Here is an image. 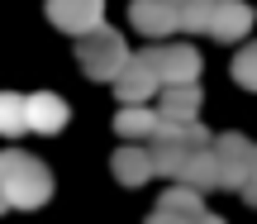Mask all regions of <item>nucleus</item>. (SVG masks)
Segmentation results:
<instances>
[{
	"label": "nucleus",
	"instance_id": "obj_17",
	"mask_svg": "<svg viewBox=\"0 0 257 224\" xmlns=\"http://www.w3.org/2000/svg\"><path fill=\"white\" fill-rule=\"evenodd\" d=\"M238 196L248 200V205H257V158H252V177H248V186H243Z\"/></svg>",
	"mask_w": 257,
	"mask_h": 224
},
{
	"label": "nucleus",
	"instance_id": "obj_11",
	"mask_svg": "<svg viewBox=\"0 0 257 224\" xmlns=\"http://www.w3.org/2000/svg\"><path fill=\"white\" fill-rule=\"evenodd\" d=\"M153 129H157V110H148V105H124V110L114 115V134H119L124 143L153 139Z\"/></svg>",
	"mask_w": 257,
	"mask_h": 224
},
{
	"label": "nucleus",
	"instance_id": "obj_2",
	"mask_svg": "<svg viewBox=\"0 0 257 224\" xmlns=\"http://www.w3.org/2000/svg\"><path fill=\"white\" fill-rule=\"evenodd\" d=\"M76 62H81V72L91 76V81H114L119 67L128 62V48H124L119 29L100 24V29H91V34H81L76 38Z\"/></svg>",
	"mask_w": 257,
	"mask_h": 224
},
{
	"label": "nucleus",
	"instance_id": "obj_12",
	"mask_svg": "<svg viewBox=\"0 0 257 224\" xmlns=\"http://www.w3.org/2000/svg\"><path fill=\"white\" fill-rule=\"evenodd\" d=\"M157 210H167V215H205V196H200V191H191V186H176V181H172V191H162Z\"/></svg>",
	"mask_w": 257,
	"mask_h": 224
},
{
	"label": "nucleus",
	"instance_id": "obj_10",
	"mask_svg": "<svg viewBox=\"0 0 257 224\" xmlns=\"http://www.w3.org/2000/svg\"><path fill=\"white\" fill-rule=\"evenodd\" d=\"M110 167H114V181H119V186H143V181L153 177V158H148V148H138V143H124L110 158Z\"/></svg>",
	"mask_w": 257,
	"mask_h": 224
},
{
	"label": "nucleus",
	"instance_id": "obj_16",
	"mask_svg": "<svg viewBox=\"0 0 257 224\" xmlns=\"http://www.w3.org/2000/svg\"><path fill=\"white\" fill-rule=\"evenodd\" d=\"M200 215H167V210H153L148 215V224H195Z\"/></svg>",
	"mask_w": 257,
	"mask_h": 224
},
{
	"label": "nucleus",
	"instance_id": "obj_18",
	"mask_svg": "<svg viewBox=\"0 0 257 224\" xmlns=\"http://www.w3.org/2000/svg\"><path fill=\"white\" fill-rule=\"evenodd\" d=\"M195 224H224V219H219V215H210V210H205V215L195 219Z\"/></svg>",
	"mask_w": 257,
	"mask_h": 224
},
{
	"label": "nucleus",
	"instance_id": "obj_7",
	"mask_svg": "<svg viewBox=\"0 0 257 224\" xmlns=\"http://www.w3.org/2000/svg\"><path fill=\"white\" fill-rule=\"evenodd\" d=\"M110 86H114V95H119L124 105H143V100H153L157 76H153V67H148L143 53H128V62L119 67V76H114Z\"/></svg>",
	"mask_w": 257,
	"mask_h": 224
},
{
	"label": "nucleus",
	"instance_id": "obj_19",
	"mask_svg": "<svg viewBox=\"0 0 257 224\" xmlns=\"http://www.w3.org/2000/svg\"><path fill=\"white\" fill-rule=\"evenodd\" d=\"M0 215H5V196H0Z\"/></svg>",
	"mask_w": 257,
	"mask_h": 224
},
{
	"label": "nucleus",
	"instance_id": "obj_3",
	"mask_svg": "<svg viewBox=\"0 0 257 224\" xmlns=\"http://www.w3.org/2000/svg\"><path fill=\"white\" fill-rule=\"evenodd\" d=\"M210 153H214V186H224V191H243L248 186L252 158H257V143L248 134H214Z\"/></svg>",
	"mask_w": 257,
	"mask_h": 224
},
{
	"label": "nucleus",
	"instance_id": "obj_4",
	"mask_svg": "<svg viewBox=\"0 0 257 224\" xmlns=\"http://www.w3.org/2000/svg\"><path fill=\"white\" fill-rule=\"evenodd\" d=\"M148 67L157 76V91L162 86H191L200 81V53L191 43H157V48H143Z\"/></svg>",
	"mask_w": 257,
	"mask_h": 224
},
{
	"label": "nucleus",
	"instance_id": "obj_9",
	"mask_svg": "<svg viewBox=\"0 0 257 224\" xmlns=\"http://www.w3.org/2000/svg\"><path fill=\"white\" fill-rule=\"evenodd\" d=\"M205 105V91L200 81L191 86H162V100H157V120H195Z\"/></svg>",
	"mask_w": 257,
	"mask_h": 224
},
{
	"label": "nucleus",
	"instance_id": "obj_5",
	"mask_svg": "<svg viewBox=\"0 0 257 224\" xmlns=\"http://www.w3.org/2000/svg\"><path fill=\"white\" fill-rule=\"evenodd\" d=\"M48 19H53L62 34H72V38H81V34H91V29H100L105 24V0H48Z\"/></svg>",
	"mask_w": 257,
	"mask_h": 224
},
{
	"label": "nucleus",
	"instance_id": "obj_6",
	"mask_svg": "<svg viewBox=\"0 0 257 224\" xmlns=\"http://www.w3.org/2000/svg\"><path fill=\"white\" fill-rule=\"evenodd\" d=\"M252 19H257V15H252L248 0H214V10H210V29H205V34L219 38V43H238V38H248Z\"/></svg>",
	"mask_w": 257,
	"mask_h": 224
},
{
	"label": "nucleus",
	"instance_id": "obj_13",
	"mask_svg": "<svg viewBox=\"0 0 257 224\" xmlns=\"http://www.w3.org/2000/svg\"><path fill=\"white\" fill-rule=\"evenodd\" d=\"M29 124H24V95L15 91H0V134L5 139H19Z\"/></svg>",
	"mask_w": 257,
	"mask_h": 224
},
{
	"label": "nucleus",
	"instance_id": "obj_14",
	"mask_svg": "<svg viewBox=\"0 0 257 224\" xmlns=\"http://www.w3.org/2000/svg\"><path fill=\"white\" fill-rule=\"evenodd\" d=\"M233 81H238L243 91H257V38L233 53Z\"/></svg>",
	"mask_w": 257,
	"mask_h": 224
},
{
	"label": "nucleus",
	"instance_id": "obj_15",
	"mask_svg": "<svg viewBox=\"0 0 257 224\" xmlns=\"http://www.w3.org/2000/svg\"><path fill=\"white\" fill-rule=\"evenodd\" d=\"M210 10H214V0H186L181 5V34H205L210 29Z\"/></svg>",
	"mask_w": 257,
	"mask_h": 224
},
{
	"label": "nucleus",
	"instance_id": "obj_1",
	"mask_svg": "<svg viewBox=\"0 0 257 224\" xmlns=\"http://www.w3.org/2000/svg\"><path fill=\"white\" fill-rule=\"evenodd\" d=\"M0 196H5V210H38L53 200V172H48L43 158L34 153L5 148L0 153Z\"/></svg>",
	"mask_w": 257,
	"mask_h": 224
},
{
	"label": "nucleus",
	"instance_id": "obj_8",
	"mask_svg": "<svg viewBox=\"0 0 257 224\" xmlns=\"http://www.w3.org/2000/svg\"><path fill=\"white\" fill-rule=\"evenodd\" d=\"M67 100L53 91H38V95H24V124L34 134H62L67 129Z\"/></svg>",
	"mask_w": 257,
	"mask_h": 224
}]
</instances>
